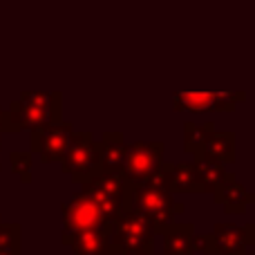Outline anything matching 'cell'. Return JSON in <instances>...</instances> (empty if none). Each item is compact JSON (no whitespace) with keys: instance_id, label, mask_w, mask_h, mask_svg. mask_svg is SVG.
<instances>
[{"instance_id":"1","label":"cell","mask_w":255,"mask_h":255,"mask_svg":"<svg viewBox=\"0 0 255 255\" xmlns=\"http://www.w3.org/2000/svg\"><path fill=\"white\" fill-rule=\"evenodd\" d=\"M130 208L134 213H139V215H143L157 229V233H161L166 226H170L175 215H179L184 211V206L179 202H175L170 188L163 181L161 168L148 181L132 186Z\"/></svg>"},{"instance_id":"2","label":"cell","mask_w":255,"mask_h":255,"mask_svg":"<svg viewBox=\"0 0 255 255\" xmlns=\"http://www.w3.org/2000/svg\"><path fill=\"white\" fill-rule=\"evenodd\" d=\"M61 121V94L58 92H22L18 101L4 112L2 132H20Z\"/></svg>"},{"instance_id":"3","label":"cell","mask_w":255,"mask_h":255,"mask_svg":"<svg viewBox=\"0 0 255 255\" xmlns=\"http://www.w3.org/2000/svg\"><path fill=\"white\" fill-rule=\"evenodd\" d=\"M157 229L143 215L134 213L132 208L124 211L110 224V238L115 255L124 253H152Z\"/></svg>"},{"instance_id":"4","label":"cell","mask_w":255,"mask_h":255,"mask_svg":"<svg viewBox=\"0 0 255 255\" xmlns=\"http://www.w3.org/2000/svg\"><path fill=\"white\" fill-rule=\"evenodd\" d=\"M83 190L97 199V204L101 206L103 215L110 224L130 208L132 184L126 179L124 172H99L88 184H83Z\"/></svg>"},{"instance_id":"5","label":"cell","mask_w":255,"mask_h":255,"mask_svg":"<svg viewBox=\"0 0 255 255\" xmlns=\"http://www.w3.org/2000/svg\"><path fill=\"white\" fill-rule=\"evenodd\" d=\"M63 172L72 177L76 184H88L92 177L101 172V154H99V143L90 132H79L72 136L67 152L61 161Z\"/></svg>"},{"instance_id":"6","label":"cell","mask_w":255,"mask_h":255,"mask_svg":"<svg viewBox=\"0 0 255 255\" xmlns=\"http://www.w3.org/2000/svg\"><path fill=\"white\" fill-rule=\"evenodd\" d=\"M63 226L65 233H83V231L94 229H108L110 222L106 220L101 206L90 193L81 190V193L72 195L70 202L63 204Z\"/></svg>"},{"instance_id":"7","label":"cell","mask_w":255,"mask_h":255,"mask_svg":"<svg viewBox=\"0 0 255 255\" xmlns=\"http://www.w3.org/2000/svg\"><path fill=\"white\" fill-rule=\"evenodd\" d=\"M72 136V124L65 121H56V124H47L31 130V152L40 157L45 163H61L67 152Z\"/></svg>"},{"instance_id":"8","label":"cell","mask_w":255,"mask_h":255,"mask_svg":"<svg viewBox=\"0 0 255 255\" xmlns=\"http://www.w3.org/2000/svg\"><path fill=\"white\" fill-rule=\"evenodd\" d=\"M163 143H150V141H139V143L128 145L124 175L132 186L143 184L152 175H157L159 168L163 166Z\"/></svg>"},{"instance_id":"9","label":"cell","mask_w":255,"mask_h":255,"mask_svg":"<svg viewBox=\"0 0 255 255\" xmlns=\"http://www.w3.org/2000/svg\"><path fill=\"white\" fill-rule=\"evenodd\" d=\"M247 99L244 92H197V94H175V110H190V112H204V110H233L238 103Z\"/></svg>"},{"instance_id":"10","label":"cell","mask_w":255,"mask_h":255,"mask_svg":"<svg viewBox=\"0 0 255 255\" xmlns=\"http://www.w3.org/2000/svg\"><path fill=\"white\" fill-rule=\"evenodd\" d=\"M253 242V226H233V224H217L215 231L208 235V253H224L238 255L247 244Z\"/></svg>"},{"instance_id":"11","label":"cell","mask_w":255,"mask_h":255,"mask_svg":"<svg viewBox=\"0 0 255 255\" xmlns=\"http://www.w3.org/2000/svg\"><path fill=\"white\" fill-rule=\"evenodd\" d=\"M63 242L72 249L74 255H115L110 226L108 229L83 231V233H65L63 231Z\"/></svg>"},{"instance_id":"12","label":"cell","mask_w":255,"mask_h":255,"mask_svg":"<svg viewBox=\"0 0 255 255\" xmlns=\"http://www.w3.org/2000/svg\"><path fill=\"white\" fill-rule=\"evenodd\" d=\"M163 233V255H195L197 253V235L190 224H175L161 231Z\"/></svg>"},{"instance_id":"13","label":"cell","mask_w":255,"mask_h":255,"mask_svg":"<svg viewBox=\"0 0 255 255\" xmlns=\"http://www.w3.org/2000/svg\"><path fill=\"white\" fill-rule=\"evenodd\" d=\"M161 177L170 193H202L195 163H168L161 166Z\"/></svg>"},{"instance_id":"14","label":"cell","mask_w":255,"mask_h":255,"mask_svg":"<svg viewBox=\"0 0 255 255\" xmlns=\"http://www.w3.org/2000/svg\"><path fill=\"white\" fill-rule=\"evenodd\" d=\"M99 154H101V172H124L128 145L121 134H103L99 143Z\"/></svg>"},{"instance_id":"15","label":"cell","mask_w":255,"mask_h":255,"mask_svg":"<svg viewBox=\"0 0 255 255\" xmlns=\"http://www.w3.org/2000/svg\"><path fill=\"white\" fill-rule=\"evenodd\" d=\"M235 152H233V134L231 132H213L206 139L202 152L197 154V159H213L220 163H229L233 161Z\"/></svg>"},{"instance_id":"16","label":"cell","mask_w":255,"mask_h":255,"mask_svg":"<svg viewBox=\"0 0 255 255\" xmlns=\"http://www.w3.org/2000/svg\"><path fill=\"white\" fill-rule=\"evenodd\" d=\"M215 197L220 204H224V211L226 213H244L247 211V202H249V195L247 190L242 188L240 184H235V177L229 175L222 186L215 190Z\"/></svg>"},{"instance_id":"17","label":"cell","mask_w":255,"mask_h":255,"mask_svg":"<svg viewBox=\"0 0 255 255\" xmlns=\"http://www.w3.org/2000/svg\"><path fill=\"white\" fill-rule=\"evenodd\" d=\"M197 177H199V188L204 190H217L222 186V181L226 179L224 163L213 161V159H197Z\"/></svg>"},{"instance_id":"18","label":"cell","mask_w":255,"mask_h":255,"mask_svg":"<svg viewBox=\"0 0 255 255\" xmlns=\"http://www.w3.org/2000/svg\"><path fill=\"white\" fill-rule=\"evenodd\" d=\"M213 132H215L213 121H206V124H193V121H188V124L184 126V148H186V152H190V154L197 157V154L202 152L206 139L213 134Z\"/></svg>"},{"instance_id":"19","label":"cell","mask_w":255,"mask_h":255,"mask_svg":"<svg viewBox=\"0 0 255 255\" xmlns=\"http://www.w3.org/2000/svg\"><path fill=\"white\" fill-rule=\"evenodd\" d=\"M11 170L13 175H18L22 181H29L31 175V154L29 152H13L11 154Z\"/></svg>"},{"instance_id":"20","label":"cell","mask_w":255,"mask_h":255,"mask_svg":"<svg viewBox=\"0 0 255 255\" xmlns=\"http://www.w3.org/2000/svg\"><path fill=\"white\" fill-rule=\"evenodd\" d=\"M0 244L20 249V226L18 224H0Z\"/></svg>"},{"instance_id":"21","label":"cell","mask_w":255,"mask_h":255,"mask_svg":"<svg viewBox=\"0 0 255 255\" xmlns=\"http://www.w3.org/2000/svg\"><path fill=\"white\" fill-rule=\"evenodd\" d=\"M0 255H20V249H18V247H4V244H0Z\"/></svg>"},{"instance_id":"22","label":"cell","mask_w":255,"mask_h":255,"mask_svg":"<svg viewBox=\"0 0 255 255\" xmlns=\"http://www.w3.org/2000/svg\"><path fill=\"white\" fill-rule=\"evenodd\" d=\"M124 255H152V253H124Z\"/></svg>"},{"instance_id":"23","label":"cell","mask_w":255,"mask_h":255,"mask_svg":"<svg viewBox=\"0 0 255 255\" xmlns=\"http://www.w3.org/2000/svg\"><path fill=\"white\" fill-rule=\"evenodd\" d=\"M0 224H2V222H0Z\"/></svg>"},{"instance_id":"24","label":"cell","mask_w":255,"mask_h":255,"mask_svg":"<svg viewBox=\"0 0 255 255\" xmlns=\"http://www.w3.org/2000/svg\"><path fill=\"white\" fill-rule=\"evenodd\" d=\"M238 255H240V253H238Z\"/></svg>"}]
</instances>
